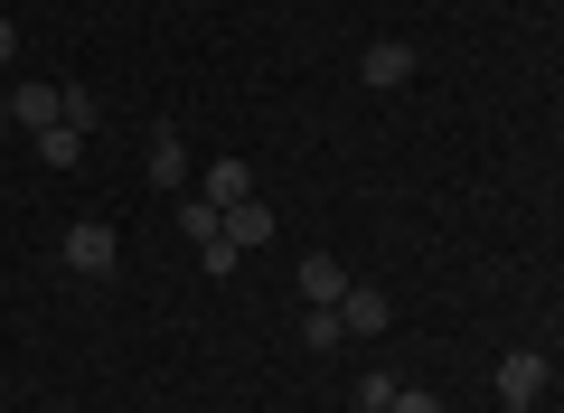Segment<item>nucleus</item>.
Wrapping results in <instances>:
<instances>
[{
  "label": "nucleus",
  "mask_w": 564,
  "mask_h": 413,
  "mask_svg": "<svg viewBox=\"0 0 564 413\" xmlns=\"http://www.w3.org/2000/svg\"><path fill=\"white\" fill-rule=\"evenodd\" d=\"M226 236H236L245 254H254V244H273V207H254V197H245V207H226Z\"/></svg>",
  "instance_id": "nucleus-9"
},
{
  "label": "nucleus",
  "mask_w": 564,
  "mask_h": 413,
  "mask_svg": "<svg viewBox=\"0 0 564 413\" xmlns=\"http://www.w3.org/2000/svg\"><path fill=\"white\" fill-rule=\"evenodd\" d=\"M198 254H207V282H226V273H236V263H245V244H236V236H226V226H217V236H207Z\"/></svg>",
  "instance_id": "nucleus-13"
},
{
  "label": "nucleus",
  "mask_w": 564,
  "mask_h": 413,
  "mask_svg": "<svg viewBox=\"0 0 564 413\" xmlns=\"http://www.w3.org/2000/svg\"><path fill=\"white\" fill-rule=\"evenodd\" d=\"M358 413H377V404H358Z\"/></svg>",
  "instance_id": "nucleus-17"
},
{
  "label": "nucleus",
  "mask_w": 564,
  "mask_h": 413,
  "mask_svg": "<svg viewBox=\"0 0 564 413\" xmlns=\"http://www.w3.org/2000/svg\"><path fill=\"white\" fill-rule=\"evenodd\" d=\"M292 282H302V301H311V311H339V292H348L339 254H302V273H292Z\"/></svg>",
  "instance_id": "nucleus-6"
},
{
  "label": "nucleus",
  "mask_w": 564,
  "mask_h": 413,
  "mask_svg": "<svg viewBox=\"0 0 564 413\" xmlns=\"http://www.w3.org/2000/svg\"><path fill=\"white\" fill-rule=\"evenodd\" d=\"M358 404H377V413H386V404H395V376H386V367H367V376H358Z\"/></svg>",
  "instance_id": "nucleus-14"
},
{
  "label": "nucleus",
  "mask_w": 564,
  "mask_h": 413,
  "mask_svg": "<svg viewBox=\"0 0 564 413\" xmlns=\"http://www.w3.org/2000/svg\"><path fill=\"white\" fill-rule=\"evenodd\" d=\"M10 57H20V29H10V20H0V66H10Z\"/></svg>",
  "instance_id": "nucleus-16"
},
{
  "label": "nucleus",
  "mask_w": 564,
  "mask_h": 413,
  "mask_svg": "<svg viewBox=\"0 0 564 413\" xmlns=\"http://www.w3.org/2000/svg\"><path fill=\"white\" fill-rule=\"evenodd\" d=\"M217 226H226V207H207V197H188V207H180V236H188V244H207Z\"/></svg>",
  "instance_id": "nucleus-12"
},
{
  "label": "nucleus",
  "mask_w": 564,
  "mask_h": 413,
  "mask_svg": "<svg viewBox=\"0 0 564 413\" xmlns=\"http://www.w3.org/2000/svg\"><path fill=\"white\" fill-rule=\"evenodd\" d=\"M302 348H321V357L348 348V319H339V311H311V319H302Z\"/></svg>",
  "instance_id": "nucleus-11"
},
{
  "label": "nucleus",
  "mask_w": 564,
  "mask_h": 413,
  "mask_svg": "<svg viewBox=\"0 0 564 413\" xmlns=\"http://www.w3.org/2000/svg\"><path fill=\"white\" fill-rule=\"evenodd\" d=\"M10 122H29V132H47V122H66V85H10V104H0Z\"/></svg>",
  "instance_id": "nucleus-4"
},
{
  "label": "nucleus",
  "mask_w": 564,
  "mask_h": 413,
  "mask_svg": "<svg viewBox=\"0 0 564 413\" xmlns=\"http://www.w3.org/2000/svg\"><path fill=\"white\" fill-rule=\"evenodd\" d=\"M386 413H443V404H433L423 385H395V404H386Z\"/></svg>",
  "instance_id": "nucleus-15"
},
{
  "label": "nucleus",
  "mask_w": 564,
  "mask_h": 413,
  "mask_svg": "<svg viewBox=\"0 0 564 413\" xmlns=\"http://www.w3.org/2000/svg\"><path fill=\"white\" fill-rule=\"evenodd\" d=\"M207 207H245V197H254V170H245V160H207Z\"/></svg>",
  "instance_id": "nucleus-7"
},
{
  "label": "nucleus",
  "mask_w": 564,
  "mask_h": 413,
  "mask_svg": "<svg viewBox=\"0 0 564 413\" xmlns=\"http://www.w3.org/2000/svg\"><path fill=\"white\" fill-rule=\"evenodd\" d=\"M151 188H188V141L170 132V122L151 132Z\"/></svg>",
  "instance_id": "nucleus-8"
},
{
  "label": "nucleus",
  "mask_w": 564,
  "mask_h": 413,
  "mask_svg": "<svg viewBox=\"0 0 564 413\" xmlns=\"http://www.w3.org/2000/svg\"><path fill=\"white\" fill-rule=\"evenodd\" d=\"M545 376H555V357H536V348H508V367H499V404H508V413H536Z\"/></svg>",
  "instance_id": "nucleus-2"
},
{
  "label": "nucleus",
  "mask_w": 564,
  "mask_h": 413,
  "mask_svg": "<svg viewBox=\"0 0 564 413\" xmlns=\"http://www.w3.org/2000/svg\"><path fill=\"white\" fill-rule=\"evenodd\" d=\"M339 319H348V338H386V329H395V301H386L377 282H348V292H339Z\"/></svg>",
  "instance_id": "nucleus-3"
},
{
  "label": "nucleus",
  "mask_w": 564,
  "mask_h": 413,
  "mask_svg": "<svg viewBox=\"0 0 564 413\" xmlns=\"http://www.w3.org/2000/svg\"><path fill=\"white\" fill-rule=\"evenodd\" d=\"M57 263H66L76 282H104V273L122 263V236H113L104 217H85V226H66V236H57Z\"/></svg>",
  "instance_id": "nucleus-1"
},
{
  "label": "nucleus",
  "mask_w": 564,
  "mask_h": 413,
  "mask_svg": "<svg viewBox=\"0 0 564 413\" xmlns=\"http://www.w3.org/2000/svg\"><path fill=\"white\" fill-rule=\"evenodd\" d=\"M39 160H47V170H76V160H85V132H76V122H47V132H39Z\"/></svg>",
  "instance_id": "nucleus-10"
},
{
  "label": "nucleus",
  "mask_w": 564,
  "mask_h": 413,
  "mask_svg": "<svg viewBox=\"0 0 564 413\" xmlns=\"http://www.w3.org/2000/svg\"><path fill=\"white\" fill-rule=\"evenodd\" d=\"M358 76L377 85V95H395V85L414 76V47H404V39H377V47H367V57H358Z\"/></svg>",
  "instance_id": "nucleus-5"
}]
</instances>
